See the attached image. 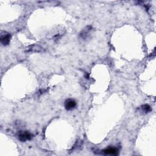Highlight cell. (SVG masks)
Segmentation results:
<instances>
[{"mask_svg": "<svg viewBox=\"0 0 156 156\" xmlns=\"http://www.w3.org/2000/svg\"><path fill=\"white\" fill-rule=\"evenodd\" d=\"M10 38H11V36H10V34H9V33H7L5 31L1 32V38H0V40H1V42L4 46H6V45H7V44H9Z\"/></svg>", "mask_w": 156, "mask_h": 156, "instance_id": "1", "label": "cell"}, {"mask_svg": "<svg viewBox=\"0 0 156 156\" xmlns=\"http://www.w3.org/2000/svg\"><path fill=\"white\" fill-rule=\"evenodd\" d=\"M65 108L67 110H72L76 107V102L73 99H66L65 102Z\"/></svg>", "mask_w": 156, "mask_h": 156, "instance_id": "2", "label": "cell"}, {"mask_svg": "<svg viewBox=\"0 0 156 156\" xmlns=\"http://www.w3.org/2000/svg\"><path fill=\"white\" fill-rule=\"evenodd\" d=\"M32 138V135L31 133H29L28 131L23 132L20 133V134L18 135V139L20 141L22 142H25L28 140H30Z\"/></svg>", "mask_w": 156, "mask_h": 156, "instance_id": "3", "label": "cell"}, {"mask_svg": "<svg viewBox=\"0 0 156 156\" xmlns=\"http://www.w3.org/2000/svg\"><path fill=\"white\" fill-rule=\"evenodd\" d=\"M102 152L104 155H117L118 154V150L117 148L114 147H110L102 151Z\"/></svg>", "mask_w": 156, "mask_h": 156, "instance_id": "4", "label": "cell"}, {"mask_svg": "<svg viewBox=\"0 0 156 156\" xmlns=\"http://www.w3.org/2000/svg\"><path fill=\"white\" fill-rule=\"evenodd\" d=\"M141 109L143 110V112L144 113H149L152 110L151 107L148 104H144L141 107Z\"/></svg>", "mask_w": 156, "mask_h": 156, "instance_id": "5", "label": "cell"}]
</instances>
